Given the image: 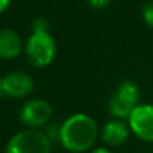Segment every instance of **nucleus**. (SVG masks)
I'll return each mask as SVG.
<instances>
[{
    "label": "nucleus",
    "instance_id": "1",
    "mask_svg": "<svg viewBox=\"0 0 153 153\" xmlns=\"http://www.w3.org/2000/svg\"><path fill=\"white\" fill-rule=\"evenodd\" d=\"M97 123L88 114H73L61 125V144L70 152H85L97 140Z\"/></svg>",
    "mask_w": 153,
    "mask_h": 153
},
{
    "label": "nucleus",
    "instance_id": "2",
    "mask_svg": "<svg viewBox=\"0 0 153 153\" xmlns=\"http://www.w3.org/2000/svg\"><path fill=\"white\" fill-rule=\"evenodd\" d=\"M51 140L39 129H25L15 134L7 146L6 153H49Z\"/></svg>",
    "mask_w": 153,
    "mask_h": 153
},
{
    "label": "nucleus",
    "instance_id": "3",
    "mask_svg": "<svg viewBox=\"0 0 153 153\" xmlns=\"http://www.w3.org/2000/svg\"><path fill=\"white\" fill-rule=\"evenodd\" d=\"M25 55L34 67H46L53 61L56 46L48 33H33L25 42Z\"/></svg>",
    "mask_w": 153,
    "mask_h": 153
},
{
    "label": "nucleus",
    "instance_id": "4",
    "mask_svg": "<svg viewBox=\"0 0 153 153\" xmlns=\"http://www.w3.org/2000/svg\"><path fill=\"white\" fill-rule=\"evenodd\" d=\"M138 105V88L126 80L122 82L114 91L108 102V111L117 119H129Z\"/></svg>",
    "mask_w": 153,
    "mask_h": 153
},
{
    "label": "nucleus",
    "instance_id": "5",
    "mask_svg": "<svg viewBox=\"0 0 153 153\" xmlns=\"http://www.w3.org/2000/svg\"><path fill=\"white\" fill-rule=\"evenodd\" d=\"M52 116L51 104L45 100H30L27 101L19 113V119L24 125L30 126V129H36L40 126H45Z\"/></svg>",
    "mask_w": 153,
    "mask_h": 153
},
{
    "label": "nucleus",
    "instance_id": "6",
    "mask_svg": "<svg viewBox=\"0 0 153 153\" xmlns=\"http://www.w3.org/2000/svg\"><path fill=\"white\" fill-rule=\"evenodd\" d=\"M129 128L134 134L144 140L153 141V105L152 104H141L129 116Z\"/></svg>",
    "mask_w": 153,
    "mask_h": 153
},
{
    "label": "nucleus",
    "instance_id": "7",
    "mask_svg": "<svg viewBox=\"0 0 153 153\" xmlns=\"http://www.w3.org/2000/svg\"><path fill=\"white\" fill-rule=\"evenodd\" d=\"M33 91V80L24 71H12L1 79L0 94L10 98H24Z\"/></svg>",
    "mask_w": 153,
    "mask_h": 153
},
{
    "label": "nucleus",
    "instance_id": "8",
    "mask_svg": "<svg viewBox=\"0 0 153 153\" xmlns=\"http://www.w3.org/2000/svg\"><path fill=\"white\" fill-rule=\"evenodd\" d=\"M22 51L19 36L10 28H0V58L12 59Z\"/></svg>",
    "mask_w": 153,
    "mask_h": 153
},
{
    "label": "nucleus",
    "instance_id": "9",
    "mask_svg": "<svg viewBox=\"0 0 153 153\" xmlns=\"http://www.w3.org/2000/svg\"><path fill=\"white\" fill-rule=\"evenodd\" d=\"M128 134L129 131H128L126 123L119 119V120H110L104 125L101 137L102 141L108 146H120L126 141Z\"/></svg>",
    "mask_w": 153,
    "mask_h": 153
},
{
    "label": "nucleus",
    "instance_id": "10",
    "mask_svg": "<svg viewBox=\"0 0 153 153\" xmlns=\"http://www.w3.org/2000/svg\"><path fill=\"white\" fill-rule=\"evenodd\" d=\"M49 22L45 18H36L33 21V33H48Z\"/></svg>",
    "mask_w": 153,
    "mask_h": 153
},
{
    "label": "nucleus",
    "instance_id": "11",
    "mask_svg": "<svg viewBox=\"0 0 153 153\" xmlns=\"http://www.w3.org/2000/svg\"><path fill=\"white\" fill-rule=\"evenodd\" d=\"M143 18L147 22V25L153 27V1H149L144 7H143Z\"/></svg>",
    "mask_w": 153,
    "mask_h": 153
},
{
    "label": "nucleus",
    "instance_id": "12",
    "mask_svg": "<svg viewBox=\"0 0 153 153\" xmlns=\"http://www.w3.org/2000/svg\"><path fill=\"white\" fill-rule=\"evenodd\" d=\"M110 0H86V3L92 7V9H102L108 4Z\"/></svg>",
    "mask_w": 153,
    "mask_h": 153
},
{
    "label": "nucleus",
    "instance_id": "13",
    "mask_svg": "<svg viewBox=\"0 0 153 153\" xmlns=\"http://www.w3.org/2000/svg\"><path fill=\"white\" fill-rule=\"evenodd\" d=\"M9 3H10V0H0V13H3L7 9Z\"/></svg>",
    "mask_w": 153,
    "mask_h": 153
},
{
    "label": "nucleus",
    "instance_id": "14",
    "mask_svg": "<svg viewBox=\"0 0 153 153\" xmlns=\"http://www.w3.org/2000/svg\"><path fill=\"white\" fill-rule=\"evenodd\" d=\"M92 153H110V150H107V149H104V147H98V149H95Z\"/></svg>",
    "mask_w": 153,
    "mask_h": 153
},
{
    "label": "nucleus",
    "instance_id": "15",
    "mask_svg": "<svg viewBox=\"0 0 153 153\" xmlns=\"http://www.w3.org/2000/svg\"><path fill=\"white\" fill-rule=\"evenodd\" d=\"M0 88H1V77H0Z\"/></svg>",
    "mask_w": 153,
    "mask_h": 153
}]
</instances>
